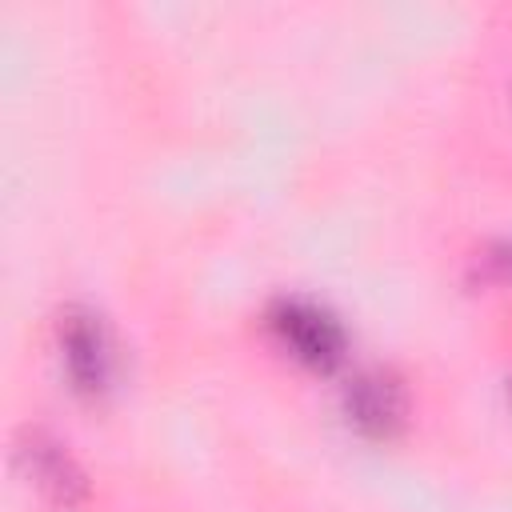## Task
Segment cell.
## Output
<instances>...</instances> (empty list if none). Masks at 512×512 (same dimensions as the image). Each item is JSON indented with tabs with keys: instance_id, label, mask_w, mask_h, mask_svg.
<instances>
[{
	"instance_id": "6da1fadb",
	"label": "cell",
	"mask_w": 512,
	"mask_h": 512,
	"mask_svg": "<svg viewBox=\"0 0 512 512\" xmlns=\"http://www.w3.org/2000/svg\"><path fill=\"white\" fill-rule=\"evenodd\" d=\"M268 328L300 364L316 372H332L348 352V336L340 320L324 304L304 300V296H280L268 308Z\"/></svg>"
},
{
	"instance_id": "7a4b0ae2",
	"label": "cell",
	"mask_w": 512,
	"mask_h": 512,
	"mask_svg": "<svg viewBox=\"0 0 512 512\" xmlns=\"http://www.w3.org/2000/svg\"><path fill=\"white\" fill-rule=\"evenodd\" d=\"M56 340H60V360L72 388L84 396H100L112 384V368H116V352L104 320L84 304H68L60 312Z\"/></svg>"
},
{
	"instance_id": "3957f363",
	"label": "cell",
	"mask_w": 512,
	"mask_h": 512,
	"mask_svg": "<svg viewBox=\"0 0 512 512\" xmlns=\"http://www.w3.org/2000/svg\"><path fill=\"white\" fill-rule=\"evenodd\" d=\"M28 480L56 504H76L84 496V472L76 468V460L64 452V444H56L48 432H24L20 448H16Z\"/></svg>"
},
{
	"instance_id": "277c9868",
	"label": "cell",
	"mask_w": 512,
	"mask_h": 512,
	"mask_svg": "<svg viewBox=\"0 0 512 512\" xmlns=\"http://www.w3.org/2000/svg\"><path fill=\"white\" fill-rule=\"evenodd\" d=\"M344 412L364 436H392L404 420V392L388 372H360L344 392Z\"/></svg>"
},
{
	"instance_id": "5b68a950",
	"label": "cell",
	"mask_w": 512,
	"mask_h": 512,
	"mask_svg": "<svg viewBox=\"0 0 512 512\" xmlns=\"http://www.w3.org/2000/svg\"><path fill=\"white\" fill-rule=\"evenodd\" d=\"M476 276L488 280V284L512 288V232L492 236V240L480 248V256H476Z\"/></svg>"
}]
</instances>
